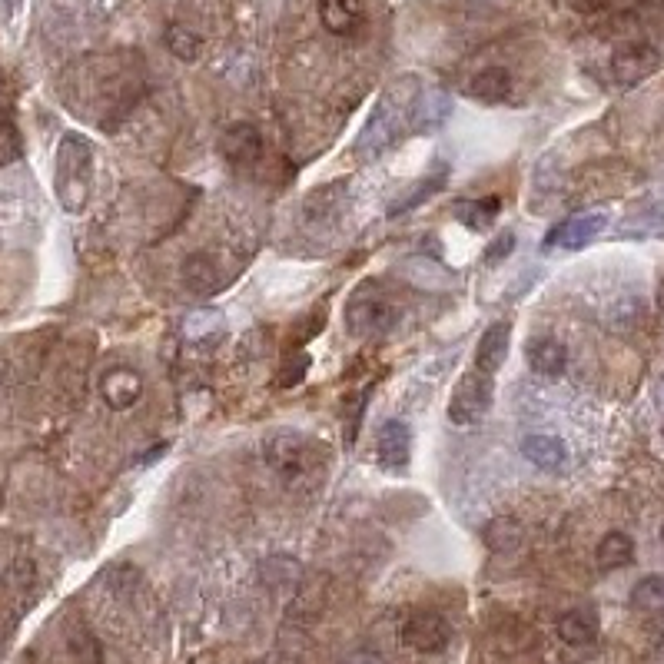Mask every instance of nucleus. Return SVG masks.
Returning a JSON list of instances; mask_svg holds the SVG:
<instances>
[{"mask_svg": "<svg viewBox=\"0 0 664 664\" xmlns=\"http://www.w3.org/2000/svg\"><path fill=\"white\" fill-rule=\"evenodd\" d=\"M220 329H223V313H216V309H193V313H186L183 319V336L193 342L210 339Z\"/></svg>", "mask_w": 664, "mask_h": 664, "instance_id": "24", "label": "nucleus"}, {"mask_svg": "<svg viewBox=\"0 0 664 664\" xmlns=\"http://www.w3.org/2000/svg\"><path fill=\"white\" fill-rule=\"evenodd\" d=\"M661 542H664V522H661Z\"/></svg>", "mask_w": 664, "mask_h": 664, "instance_id": "32", "label": "nucleus"}, {"mask_svg": "<svg viewBox=\"0 0 664 664\" xmlns=\"http://www.w3.org/2000/svg\"><path fill=\"white\" fill-rule=\"evenodd\" d=\"M93 190V147L80 133H64L54 160V193L67 213L87 210Z\"/></svg>", "mask_w": 664, "mask_h": 664, "instance_id": "2", "label": "nucleus"}, {"mask_svg": "<svg viewBox=\"0 0 664 664\" xmlns=\"http://www.w3.org/2000/svg\"><path fill=\"white\" fill-rule=\"evenodd\" d=\"M399 316H402V306L396 303V296L382 283H376V279L359 283L356 293H352L346 303V326L352 336H359V339L389 332L399 323Z\"/></svg>", "mask_w": 664, "mask_h": 664, "instance_id": "3", "label": "nucleus"}, {"mask_svg": "<svg viewBox=\"0 0 664 664\" xmlns=\"http://www.w3.org/2000/svg\"><path fill=\"white\" fill-rule=\"evenodd\" d=\"M565 4L578 10V14H598V10L608 7V0H565Z\"/></svg>", "mask_w": 664, "mask_h": 664, "instance_id": "29", "label": "nucleus"}, {"mask_svg": "<svg viewBox=\"0 0 664 664\" xmlns=\"http://www.w3.org/2000/svg\"><path fill=\"white\" fill-rule=\"evenodd\" d=\"M306 372H309V356L303 349L299 352H286V359H283V366H279V386H299V382L306 379Z\"/></svg>", "mask_w": 664, "mask_h": 664, "instance_id": "26", "label": "nucleus"}, {"mask_svg": "<svg viewBox=\"0 0 664 664\" xmlns=\"http://www.w3.org/2000/svg\"><path fill=\"white\" fill-rule=\"evenodd\" d=\"M655 299H658V309H661V313H664V279H661V283H658V296H655Z\"/></svg>", "mask_w": 664, "mask_h": 664, "instance_id": "31", "label": "nucleus"}, {"mask_svg": "<svg viewBox=\"0 0 664 664\" xmlns=\"http://www.w3.org/2000/svg\"><path fill=\"white\" fill-rule=\"evenodd\" d=\"M595 562L605 572H615V568H625L635 562V538L628 532H608L595 548Z\"/></svg>", "mask_w": 664, "mask_h": 664, "instance_id": "17", "label": "nucleus"}, {"mask_svg": "<svg viewBox=\"0 0 664 664\" xmlns=\"http://www.w3.org/2000/svg\"><path fill=\"white\" fill-rule=\"evenodd\" d=\"M180 279H183L186 293H193V296H213L223 283L220 266H216V259L206 256V253L186 256L183 266H180Z\"/></svg>", "mask_w": 664, "mask_h": 664, "instance_id": "15", "label": "nucleus"}, {"mask_svg": "<svg viewBox=\"0 0 664 664\" xmlns=\"http://www.w3.org/2000/svg\"><path fill=\"white\" fill-rule=\"evenodd\" d=\"M495 386L492 376H485L479 369L462 372L449 396V422L452 425H479L492 409Z\"/></svg>", "mask_w": 664, "mask_h": 664, "instance_id": "5", "label": "nucleus"}, {"mask_svg": "<svg viewBox=\"0 0 664 664\" xmlns=\"http://www.w3.org/2000/svg\"><path fill=\"white\" fill-rule=\"evenodd\" d=\"M631 605L638 611H661L664 608V575H645L631 588Z\"/></svg>", "mask_w": 664, "mask_h": 664, "instance_id": "25", "label": "nucleus"}, {"mask_svg": "<svg viewBox=\"0 0 664 664\" xmlns=\"http://www.w3.org/2000/svg\"><path fill=\"white\" fill-rule=\"evenodd\" d=\"M17 7H20V0H4V10H7V17H14V14H17Z\"/></svg>", "mask_w": 664, "mask_h": 664, "instance_id": "30", "label": "nucleus"}, {"mask_svg": "<svg viewBox=\"0 0 664 664\" xmlns=\"http://www.w3.org/2000/svg\"><path fill=\"white\" fill-rule=\"evenodd\" d=\"M469 93L482 103H502L512 93V74L505 67H485L469 80Z\"/></svg>", "mask_w": 664, "mask_h": 664, "instance_id": "18", "label": "nucleus"}, {"mask_svg": "<svg viewBox=\"0 0 664 664\" xmlns=\"http://www.w3.org/2000/svg\"><path fill=\"white\" fill-rule=\"evenodd\" d=\"M412 459V432L402 419H386L376 432V462L392 475L406 472Z\"/></svg>", "mask_w": 664, "mask_h": 664, "instance_id": "8", "label": "nucleus"}, {"mask_svg": "<svg viewBox=\"0 0 664 664\" xmlns=\"http://www.w3.org/2000/svg\"><path fill=\"white\" fill-rule=\"evenodd\" d=\"M522 455L528 462L535 465V469L542 472H565L568 469V445L558 439V435H548V432H532L522 439Z\"/></svg>", "mask_w": 664, "mask_h": 664, "instance_id": "12", "label": "nucleus"}, {"mask_svg": "<svg viewBox=\"0 0 664 664\" xmlns=\"http://www.w3.org/2000/svg\"><path fill=\"white\" fill-rule=\"evenodd\" d=\"M608 216L601 210H585L568 216L565 223H558L552 233L545 236V249H585L595 236L605 230Z\"/></svg>", "mask_w": 664, "mask_h": 664, "instance_id": "9", "label": "nucleus"}, {"mask_svg": "<svg viewBox=\"0 0 664 664\" xmlns=\"http://www.w3.org/2000/svg\"><path fill=\"white\" fill-rule=\"evenodd\" d=\"M263 455L269 469L286 485L306 482L323 465V452L316 449V442L303 432H289V429L269 432L263 439Z\"/></svg>", "mask_w": 664, "mask_h": 664, "instance_id": "4", "label": "nucleus"}, {"mask_svg": "<svg viewBox=\"0 0 664 664\" xmlns=\"http://www.w3.org/2000/svg\"><path fill=\"white\" fill-rule=\"evenodd\" d=\"M445 180H449V166H439V170H435V176L429 173V176H425V180L415 183V186H412V193H409V196H402V200L389 210V216L409 213V210H415V206H422L425 200H429V196H435V193L442 190Z\"/></svg>", "mask_w": 664, "mask_h": 664, "instance_id": "23", "label": "nucleus"}, {"mask_svg": "<svg viewBox=\"0 0 664 664\" xmlns=\"http://www.w3.org/2000/svg\"><path fill=\"white\" fill-rule=\"evenodd\" d=\"M220 153L223 160L236 166V170H246V166H256L263 157V133H259L253 123H230L220 137Z\"/></svg>", "mask_w": 664, "mask_h": 664, "instance_id": "10", "label": "nucleus"}, {"mask_svg": "<svg viewBox=\"0 0 664 664\" xmlns=\"http://www.w3.org/2000/svg\"><path fill=\"white\" fill-rule=\"evenodd\" d=\"M100 396H103V402H107L110 409H117V412L133 409V406L140 402V396H143V379H140V372H133V369H127V366L110 369L107 376L100 379Z\"/></svg>", "mask_w": 664, "mask_h": 664, "instance_id": "13", "label": "nucleus"}, {"mask_svg": "<svg viewBox=\"0 0 664 664\" xmlns=\"http://www.w3.org/2000/svg\"><path fill=\"white\" fill-rule=\"evenodd\" d=\"M595 635H598V625H595V615H588V611H565V615L558 618V638H562L565 645L585 648L595 641Z\"/></svg>", "mask_w": 664, "mask_h": 664, "instance_id": "20", "label": "nucleus"}, {"mask_svg": "<svg viewBox=\"0 0 664 664\" xmlns=\"http://www.w3.org/2000/svg\"><path fill=\"white\" fill-rule=\"evenodd\" d=\"M24 157V140H20L17 127L10 123H0V166H10Z\"/></svg>", "mask_w": 664, "mask_h": 664, "instance_id": "27", "label": "nucleus"}, {"mask_svg": "<svg viewBox=\"0 0 664 664\" xmlns=\"http://www.w3.org/2000/svg\"><path fill=\"white\" fill-rule=\"evenodd\" d=\"M658 67H661V54L651 44H645V40L618 47L615 57H611V77H615L621 87H638V83L648 80Z\"/></svg>", "mask_w": 664, "mask_h": 664, "instance_id": "7", "label": "nucleus"}, {"mask_svg": "<svg viewBox=\"0 0 664 664\" xmlns=\"http://www.w3.org/2000/svg\"><path fill=\"white\" fill-rule=\"evenodd\" d=\"M522 525L515 522V518H492L489 525H485V545L492 548V552H515L518 545H522Z\"/></svg>", "mask_w": 664, "mask_h": 664, "instance_id": "22", "label": "nucleus"}, {"mask_svg": "<svg viewBox=\"0 0 664 664\" xmlns=\"http://www.w3.org/2000/svg\"><path fill=\"white\" fill-rule=\"evenodd\" d=\"M402 641H406V648L419 651V655H439L452 641V628L435 611H415L402 625Z\"/></svg>", "mask_w": 664, "mask_h": 664, "instance_id": "6", "label": "nucleus"}, {"mask_svg": "<svg viewBox=\"0 0 664 664\" xmlns=\"http://www.w3.org/2000/svg\"><path fill=\"white\" fill-rule=\"evenodd\" d=\"M419 103H422V90H419V83H415V77L396 80L379 97L376 107H372L366 127L359 133L356 150L362 157H379L382 150H389L392 143L409 130V123L419 117Z\"/></svg>", "mask_w": 664, "mask_h": 664, "instance_id": "1", "label": "nucleus"}, {"mask_svg": "<svg viewBox=\"0 0 664 664\" xmlns=\"http://www.w3.org/2000/svg\"><path fill=\"white\" fill-rule=\"evenodd\" d=\"M498 210H502V203L495 200V196H479V200H459L452 206V213L459 216V223L462 226H469V230H475V233H482V230H489V226L498 220Z\"/></svg>", "mask_w": 664, "mask_h": 664, "instance_id": "19", "label": "nucleus"}, {"mask_svg": "<svg viewBox=\"0 0 664 664\" xmlns=\"http://www.w3.org/2000/svg\"><path fill=\"white\" fill-rule=\"evenodd\" d=\"M512 253H515V233H512V230H505V233H498V236H495L492 246L485 249V256H482V259H485V263H489V266H495V263H502V259H508Z\"/></svg>", "mask_w": 664, "mask_h": 664, "instance_id": "28", "label": "nucleus"}, {"mask_svg": "<svg viewBox=\"0 0 664 664\" xmlns=\"http://www.w3.org/2000/svg\"><path fill=\"white\" fill-rule=\"evenodd\" d=\"M508 349H512V323L498 319V323L482 332L479 346H475V369L485 372V376H495L505 366Z\"/></svg>", "mask_w": 664, "mask_h": 664, "instance_id": "11", "label": "nucleus"}, {"mask_svg": "<svg viewBox=\"0 0 664 664\" xmlns=\"http://www.w3.org/2000/svg\"><path fill=\"white\" fill-rule=\"evenodd\" d=\"M163 40H166V50H170L176 60H183V64H193V60H200V54H203V37L196 34L193 27L170 24Z\"/></svg>", "mask_w": 664, "mask_h": 664, "instance_id": "21", "label": "nucleus"}, {"mask_svg": "<svg viewBox=\"0 0 664 664\" xmlns=\"http://www.w3.org/2000/svg\"><path fill=\"white\" fill-rule=\"evenodd\" d=\"M319 20L329 34L352 37L366 24V7H362V0H319Z\"/></svg>", "mask_w": 664, "mask_h": 664, "instance_id": "14", "label": "nucleus"}, {"mask_svg": "<svg viewBox=\"0 0 664 664\" xmlns=\"http://www.w3.org/2000/svg\"><path fill=\"white\" fill-rule=\"evenodd\" d=\"M525 359H528V366H532V372H538V376H545V379H558L568 369V349L552 336L528 342Z\"/></svg>", "mask_w": 664, "mask_h": 664, "instance_id": "16", "label": "nucleus"}]
</instances>
